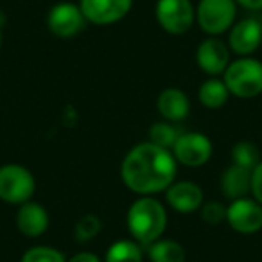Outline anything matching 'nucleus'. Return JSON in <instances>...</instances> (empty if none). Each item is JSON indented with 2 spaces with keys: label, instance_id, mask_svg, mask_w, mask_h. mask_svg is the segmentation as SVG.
Masks as SVG:
<instances>
[{
  "label": "nucleus",
  "instance_id": "1",
  "mask_svg": "<svg viewBox=\"0 0 262 262\" xmlns=\"http://www.w3.org/2000/svg\"><path fill=\"white\" fill-rule=\"evenodd\" d=\"M178 172L172 151L151 142L137 144L127 151L120 164V178L131 192L139 196H155L165 192L174 183Z\"/></svg>",
  "mask_w": 262,
  "mask_h": 262
},
{
  "label": "nucleus",
  "instance_id": "2",
  "mask_svg": "<svg viewBox=\"0 0 262 262\" xmlns=\"http://www.w3.org/2000/svg\"><path fill=\"white\" fill-rule=\"evenodd\" d=\"M126 223L133 241L147 248L164 235L167 228V210L157 198L140 196L135 203H131Z\"/></svg>",
  "mask_w": 262,
  "mask_h": 262
},
{
  "label": "nucleus",
  "instance_id": "3",
  "mask_svg": "<svg viewBox=\"0 0 262 262\" xmlns=\"http://www.w3.org/2000/svg\"><path fill=\"white\" fill-rule=\"evenodd\" d=\"M230 95L239 99H253L262 94V63L255 58H237L230 61L223 74Z\"/></svg>",
  "mask_w": 262,
  "mask_h": 262
},
{
  "label": "nucleus",
  "instance_id": "4",
  "mask_svg": "<svg viewBox=\"0 0 262 262\" xmlns=\"http://www.w3.org/2000/svg\"><path fill=\"white\" fill-rule=\"evenodd\" d=\"M36 190V180L27 167L6 164L0 167V200L8 205H22L31 201Z\"/></svg>",
  "mask_w": 262,
  "mask_h": 262
},
{
  "label": "nucleus",
  "instance_id": "5",
  "mask_svg": "<svg viewBox=\"0 0 262 262\" xmlns=\"http://www.w3.org/2000/svg\"><path fill=\"white\" fill-rule=\"evenodd\" d=\"M235 16V0H200L196 6V22L208 36H219L230 31Z\"/></svg>",
  "mask_w": 262,
  "mask_h": 262
},
{
  "label": "nucleus",
  "instance_id": "6",
  "mask_svg": "<svg viewBox=\"0 0 262 262\" xmlns=\"http://www.w3.org/2000/svg\"><path fill=\"white\" fill-rule=\"evenodd\" d=\"M155 16L165 33L182 36L196 22V8L190 0H158Z\"/></svg>",
  "mask_w": 262,
  "mask_h": 262
},
{
  "label": "nucleus",
  "instance_id": "7",
  "mask_svg": "<svg viewBox=\"0 0 262 262\" xmlns=\"http://www.w3.org/2000/svg\"><path fill=\"white\" fill-rule=\"evenodd\" d=\"M212 142L207 135L196 133V131H187L182 133L172 147L176 162L187 167H201L212 158Z\"/></svg>",
  "mask_w": 262,
  "mask_h": 262
},
{
  "label": "nucleus",
  "instance_id": "8",
  "mask_svg": "<svg viewBox=\"0 0 262 262\" xmlns=\"http://www.w3.org/2000/svg\"><path fill=\"white\" fill-rule=\"evenodd\" d=\"M226 223L243 235H253L262 230V205L253 198L233 200L226 207Z\"/></svg>",
  "mask_w": 262,
  "mask_h": 262
},
{
  "label": "nucleus",
  "instance_id": "9",
  "mask_svg": "<svg viewBox=\"0 0 262 262\" xmlns=\"http://www.w3.org/2000/svg\"><path fill=\"white\" fill-rule=\"evenodd\" d=\"M86 26L83 11L72 2H59L52 6L47 15V27L58 38H74Z\"/></svg>",
  "mask_w": 262,
  "mask_h": 262
},
{
  "label": "nucleus",
  "instance_id": "10",
  "mask_svg": "<svg viewBox=\"0 0 262 262\" xmlns=\"http://www.w3.org/2000/svg\"><path fill=\"white\" fill-rule=\"evenodd\" d=\"M133 0H79L86 22L94 26H112L127 16Z\"/></svg>",
  "mask_w": 262,
  "mask_h": 262
},
{
  "label": "nucleus",
  "instance_id": "11",
  "mask_svg": "<svg viewBox=\"0 0 262 262\" xmlns=\"http://www.w3.org/2000/svg\"><path fill=\"white\" fill-rule=\"evenodd\" d=\"M230 49L225 41L210 36L203 40L196 49V63L208 77H219L230 65Z\"/></svg>",
  "mask_w": 262,
  "mask_h": 262
},
{
  "label": "nucleus",
  "instance_id": "12",
  "mask_svg": "<svg viewBox=\"0 0 262 262\" xmlns=\"http://www.w3.org/2000/svg\"><path fill=\"white\" fill-rule=\"evenodd\" d=\"M262 43V24L257 18H243L235 22L228 34L230 52L239 58L251 56Z\"/></svg>",
  "mask_w": 262,
  "mask_h": 262
},
{
  "label": "nucleus",
  "instance_id": "13",
  "mask_svg": "<svg viewBox=\"0 0 262 262\" xmlns=\"http://www.w3.org/2000/svg\"><path fill=\"white\" fill-rule=\"evenodd\" d=\"M165 201L180 214H190L203 205V190L194 182H174L165 190Z\"/></svg>",
  "mask_w": 262,
  "mask_h": 262
},
{
  "label": "nucleus",
  "instance_id": "14",
  "mask_svg": "<svg viewBox=\"0 0 262 262\" xmlns=\"http://www.w3.org/2000/svg\"><path fill=\"white\" fill-rule=\"evenodd\" d=\"M49 212L45 207H41L36 201H27V203L18 205V212H16V228L22 235L29 237V239H36V237L43 235L49 228Z\"/></svg>",
  "mask_w": 262,
  "mask_h": 262
},
{
  "label": "nucleus",
  "instance_id": "15",
  "mask_svg": "<svg viewBox=\"0 0 262 262\" xmlns=\"http://www.w3.org/2000/svg\"><path fill=\"white\" fill-rule=\"evenodd\" d=\"M157 110L164 120L169 122H182L190 113V101L187 94L180 88H165L157 99Z\"/></svg>",
  "mask_w": 262,
  "mask_h": 262
},
{
  "label": "nucleus",
  "instance_id": "16",
  "mask_svg": "<svg viewBox=\"0 0 262 262\" xmlns=\"http://www.w3.org/2000/svg\"><path fill=\"white\" fill-rule=\"evenodd\" d=\"M251 190V171L239 165H230L221 174V192L226 200H241L246 198Z\"/></svg>",
  "mask_w": 262,
  "mask_h": 262
},
{
  "label": "nucleus",
  "instance_id": "17",
  "mask_svg": "<svg viewBox=\"0 0 262 262\" xmlns=\"http://www.w3.org/2000/svg\"><path fill=\"white\" fill-rule=\"evenodd\" d=\"M228 97H230L228 88H226L225 81L219 79V77H208L198 88V99L208 110L223 108L228 102Z\"/></svg>",
  "mask_w": 262,
  "mask_h": 262
},
{
  "label": "nucleus",
  "instance_id": "18",
  "mask_svg": "<svg viewBox=\"0 0 262 262\" xmlns=\"http://www.w3.org/2000/svg\"><path fill=\"white\" fill-rule=\"evenodd\" d=\"M147 257L151 262H185V248L172 239H158L147 246Z\"/></svg>",
  "mask_w": 262,
  "mask_h": 262
},
{
  "label": "nucleus",
  "instance_id": "19",
  "mask_svg": "<svg viewBox=\"0 0 262 262\" xmlns=\"http://www.w3.org/2000/svg\"><path fill=\"white\" fill-rule=\"evenodd\" d=\"M142 260H144V250L133 239L115 241L106 250L104 255V262H142Z\"/></svg>",
  "mask_w": 262,
  "mask_h": 262
},
{
  "label": "nucleus",
  "instance_id": "20",
  "mask_svg": "<svg viewBox=\"0 0 262 262\" xmlns=\"http://www.w3.org/2000/svg\"><path fill=\"white\" fill-rule=\"evenodd\" d=\"M178 127L174 126V122H169V120H160V122H155L149 127V142L155 146H160L164 149L172 151L176 140L180 139Z\"/></svg>",
  "mask_w": 262,
  "mask_h": 262
},
{
  "label": "nucleus",
  "instance_id": "21",
  "mask_svg": "<svg viewBox=\"0 0 262 262\" xmlns=\"http://www.w3.org/2000/svg\"><path fill=\"white\" fill-rule=\"evenodd\" d=\"M232 160L233 165H239L248 171H253L258 164H260V151L253 142L248 140H241L233 146L232 149Z\"/></svg>",
  "mask_w": 262,
  "mask_h": 262
},
{
  "label": "nucleus",
  "instance_id": "22",
  "mask_svg": "<svg viewBox=\"0 0 262 262\" xmlns=\"http://www.w3.org/2000/svg\"><path fill=\"white\" fill-rule=\"evenodd\" d=\"M102 228V221L95 214H84L74 225V239L77 243H88L95 239Z\"/></svg>",
  "mask_w": 262,
  "mask_h": 262
},
{
  "label": "nucleus",
  "instance_id": "23",
  "mask_svg": "<svg viewBox=\"0 0 262 262\" xmlns=\"http://www.w3.org/2000/svg\"><path fill=\"white\" fill-rule=\"evenodd\" d=\"M69 258L52 246H33L22 255L20 262H67Z\"/></svg>",
  "mask_w": 262,
  "mask_h": 262
},
{
  "label": "nucleus",
  "instance_id": "24",
  "mask_svg": "<svg viewBox=\"0 0 262 262\" xmlns=\"http://www.w3.org/2000/svg\"><path fill=\"white\" fill-rule=\"evenodd\" d=\"M201 219L208 225H221V223L226 221V207L221 203V201H203L200 208Z\"/></svg>",
  "mask_w": 262,
  "mask_h": 262
},
{
  "label": "nucleus",
  "instance_id": "25",
  "mask_svg": "<svg viewBox=\"0 0 262 262\" xmlns=\"http://www.w3.org/2000/svg\"><path fill=\"white\" fill-rule=\"evenodd\" d=\"M251 198L262 205V160L257 167L251 171Z\"/></svg>",
  "mask_w": 262,
  "mask_h": 262
},
{
  "label": "nucleus",
  "instance_id": "26",
  "mask_svg": "<svg viewBox=\"0 0 262 262\" xmlns=\"http://www.w3.org/2000/svg\"><path fill=\"white\" fill-rule=\"evenodd\" d=\"M67 262H102V260L95 253H92V251H79V253L72 255Z\"/></svg>",
  "mask_w": 262,
  "mask_h": 262
},
{
  "label": "nucleus",
  "instance_id": "27",
  "mask_svg": "<svg viewBox=\"0 0 262 262\" xmlns=\"http://www.w3.org/2000/svg\"><path fill=\"white\" fill-rule=\"evenodd\" d=\"M235 4L248 11H258L262 9V0H235Z\"/></svg>",
  "mask_w": 262,
  "mask_h": 262
},
{
  "label": "nucleus",
  "instance_id": "28",
  "mask_svg": "<svg viewBox=\"0 0 262 262\" xmlns=\"http://www.w3.org/2000/svg\"><path fill=\"white\" fill-rule=\"evenodd\" d=\"M0 49H2V33H0Z\"/></svg>",
  "mask_w": 262,
  "mask_h": 262
}]
</instances>
